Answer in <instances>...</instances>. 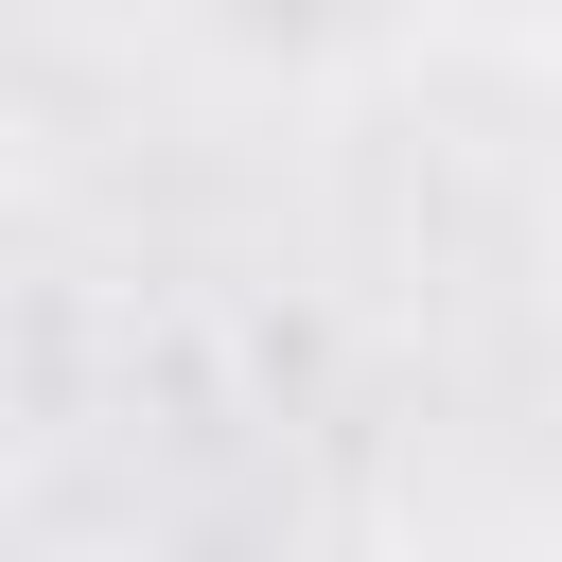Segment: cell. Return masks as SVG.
<instances>
[{"label":"cell","mask_w":562,"mask_h":562,"mask_svg":"<svg viewBox=\"0 0 562 562\" xmlns=\"http://www.w3.org/2000/svg\"><path fill=\"white\" fill-rule=\"evenodd\" d=\"M422 18H457V35H562V0H422Z\"/></svg>","instance_id":"3957f363"},{"label":"cell","mask_w":562,"mask_h":562,"mask_svg":"<svg viewBox=\"0 0 562 562\" xmlns=\"http://www.w3.org/2000/svg\"><path fill=\"white\" fill-rule=\"evenodd\" d=\"M369 562H562V527H544V509H439V527H404V544H369Z\"/></svg>","instance_id":"7a4b0ae2"},{"label":"cell","mask_w":562,"mask_h":562,"mask_svg":"<svg viewBox=\"0 0 562 562\" xmlns=\"http://www.w3.org/2000/svg\"><path fill=\"white\" fill-rule=\"evenodd\" d=\"M176 18V53H211L228 88H351V70H386V53H422L439 18L422 0H158Z\"/></svg>","instance_id":"6da1fadb"}]
</instances>
